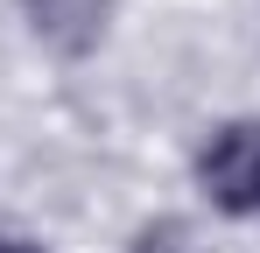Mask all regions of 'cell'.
<instances>
[{"mask_svg": "<svg viewBox=\"0 0 260 253\" xmlns=\"http://www.w3.org/2000/svg\"><path fill=\"white\" fill-rule=\"evenodd\" d=\"M106 21H113V0H28V28L56 56H91L106 42Z\"/></svg>", "mask_w": 260, "mask_h": 253, "instance_id": "7a4b0ae2", "label": "cell"}, {"mask_svg": "<svg viewBox=\"0 0 260 253\" xmlns=\"http://www.w3.org/2000/svg\"><path fill=\"white\" fill-rule=\"evenodd\" d=\"M134 253H197V239H190L176 218H155V225L134 232Z\"/></svg>", "mask_w": 260, "mask_h": 253, "instance_id": "3957f363", "label": "cell"}, {"mask_svg": "<svg viewBox=\"0 0 260 253\" xmlns=\"http://www.w3.org/2000/svg\"><path fill=\"white\" fill-rule=\"evenodd\" d=\"M197 190L225 218H260V113L225 120L197 148Z\"/></svg>", "mask_w": 260, "mask_h": 253, "instance_id": "6da1fadb", "label": "cell"}, {"mask_svg": "<svg viewBox=\"0 0 260 253\" xmlns=\"http://www.w3.org/2000/svg\"><path fill=\"white\" fill-rule=\"evenodd\" d=\"M0 253H43V246H36V239H14V232H7V239H0Z\"/></svg>", "mask_w": 260, "mask_h": 253, "instance_id": "277c9868", "label": "cell"}]
</instances>
